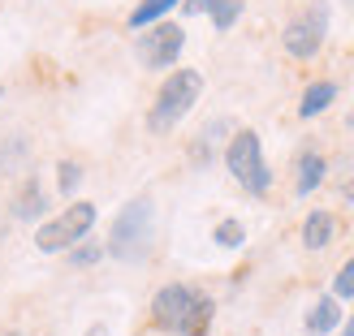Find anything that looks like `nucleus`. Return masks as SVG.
<instances>
[{
    "label": "nucleus",
    "mask_w": 354,
    "mask_h": 336,
    "mask_svg": "<svg viewBox=\"0 0 354 336\" xmlns=\"http://www.w3.org/2000/svg\"><path fill=\"white\" fill-rule=\"evenodd\" d=\"M212 319H216V302L182 280H169V285L156 289L151 297V328L169 332V336H207Z\"/></svg>",
    "instance_id": "obj_1"
},
{
    "label": "nucleus",
    "mask_w": 354,
    "mask_h": 336,
    "mask_svg": "<svg viewBox=\"0 0 354 336\" xmlns=\"http://www.w3.org/2000/svg\"><path fill=\"white\" fill-rule=\"evenodd\" d=\"M151 241H156V203L147 199V194H138V199H130L117 211L104 250H109L113 259H121V263H138V259H147Z\"/></svg>",
    "instance_id": "obj_2"
},
{
    "label": "nucleus",
    "mask_w": 354,
    "mask_h": 336,
    "mask_svg": "<svg viewBox=\"0 0 354 336\" xmlns=\"http://www.w3.org/2000/svg\"><path fill=\"white\" fill-rule=\"evenodd\" d=\"M199 99H203V74L199 69H169V78L160 82V91H156L151 108H147V130L151 134H173Z\"/></svg>",
    "instance_id": "obj_3"
},
{
    "label": "nucleus",
    "mask_w": 354,
    "mask_h": 336,
    "mask_svg": "<svg viewBox=\"0 0 354 336\" xmlns=\"http://www.w3.org/2000/svg\"><path fill=\"white\" fill-rule=\"evenodd\" d=\"M225 168L246 194H255V199H263V194L272 190V168L263 160V143H259V134L246 130V126L234 130V138L225 143Z\"/></svg>",
    "instance_id": "obj_4"
},
{
    "label": "nucleus",
    "mask_w": 354,
    "mask_h": 336,
    "mask_svg": "<svg viewBox=\"0 0 354 336\" xmlns=\"http://www.w3.org/2000/svg\"><path fill=\"white\" fill-rule=\"evenodd\" d=\"M95 203H86V199H74L65 211H57L52 220H44L39 228H35V246H39L44 255H65L69 246H78L82 237H91V228H95Z\"/></svg>",
    "instance_id": "obj_5"
},
{
    "label": "nucleus",
    "mask_w": 354,
    "mask_h": 336,
    "mask_svg": "<svg viewBox=\"0 0 354 336\" xmlns=\"http://www.w3.org/2000/svg\"><path fill=\"white\" fill-rule=\"evenodd\" d=\"M182 48H186V30L165 17V22L138 30L134 57H138V65H143V69H151V74H169V69L177 65V57H182Z\"/></svg>",
    "instance_id": "obj_6"
},
{
    "label": "nucleus",
    "mask_w": 354,
    "mask_h": 336,
    "mask_svg": "<svg viewBox=\"0 0 354 336\" xmlns=\"http://www.w3.org/2000/svg\"><path fill=\"white\" fill-rule=\"evenodd\" d=\"M324 34H328V5L315 0L311 9H303L298 17H290V26L281 30V43L294 61H311L315 52L324 48Z\"/></svg>",
    "instance_id": "obj_7"
},
{
    "label": "nucleus",
    "mask_w": 354,
    "mask_h": 336,
    "mask_svg": "<svg viewBox=\"0 0 354 336\" xmlns=\"http://www.w3.org/2000/svg\"><path fill=\"white\" fill-rule=\"evenodd\" d=\"M298 237H303V250H328V246L337 241V216H333L328 207L307 211V220H303V228H298Z\"/></svg>",
    "instance_id": "obj_8"
},
{
    "label": "nucleus",
    "mask_w": 354,
    "mask_h": 336,
    "mask_svg": "<svg viewBox=\"0 0 354 336\" xmlns=\"http://www.w3.org/2000/svg\"><path fill=\"white\" fill-rule=\"evenodd\" d=\"M342 319H346V310H342V297L324 293V297H315V302H311V310H307L303 328H307V336H333V332L342 328Z\"/></svg>",
    "instance_id": "obj_9"
},
{
    "label": "nucleus",
    "mask_w": 354,
    "mask_h": 336,
    "mask_svg": "<svg viewBox=\"0 0 354 336\" xmlns=\"http://www.w3.org/2000/svg\"><path fill=\"white\" fill-rule=\"evenodd\" d=\"M324 177H328V160H324L320 151L307 147L294 160V194H298V199H307V194H315V190L324 186Z\"/></svg>",
    "instance_id": "obj_10"
},
{
    "label": "nucleus",
    "mask_w": 354,
    "mask_h": 336,
    "mask_svg": "<svg viewBox=\"0 0 354 336\" xmlns=\"http://www.w3.org/2000/svg\"><path fill=\"white\" fill-rule=\"evenodd\" d=\"M48 211V194H44V181L35 172H26L17 181V194H13V216L17 220H44Z\"/></svg>",
    "instance_id": "obj_11"
},
{
    "label": "nucleus",
    "mask_w": 354,
    "mask_h": 336,
    "mask_svg": "<svg viewBox=\"0 0 354 336\" xmlns=\"http://www.w3.org/2000/svg\"><path fill=\"white\" fill-rule=\"evenodd\" d=\"M342 95V86L333 82V78H320V82H311L307 91H303V99H298V117L303 121H311V117H320V112H328L333 108V99Z\"/></svg>",
    "instance_id": "obj_12"
},
{
    "label": "nucleus",
    "mask_w": 354,
    "mask_h": 336,
    "mask_svg": "<svg viewBox=\"0 0 354 336\" xmlns=\"http://www.w3.org/2000/svg\"><path fill=\"white\" fill-rule=\"evenodd\" d=\"M177 5H182V0H138L134 13L126 17V26H130V30H147V26H156V22H165L169 9H177Z\"/></svg>",
    "instance_id": "obj_13"
},
{
    "label": "nucleus",
    "mask_w": 354,
    "mask_h": 336,
    "mask_svg": "<svg viewBox=\"0 0 354 336\" xmlns=\"http://www.w3.org/2000/svg\"><path fill=\"white\" fill-rule=\"evenodd\" d=\"M242 9H246V0H212L207 17H212V26H216V30L225 34V30H234V26H238Z\"/></svg>",
    "instance_id": "obj_14"
},
{
    "label": "nucleus",
    "mask_w": 354,
    "mask_h": 336,
    "mask_svg": "<svg viewBox=\"0 0 354 336\" xmlns=\"http://www.w3.org/2000/svg\"><path fill=\"white\" fill-rule=\"evenodd\" d=\"M104 255H109V250H104V241H95V237H82L78 246H69V250H65L69 268H91V263H100Z\"/></svg>",
    "instance_id": "obj_15"
},
{
    "label": "nucleus",
    "mask_w": 354,
    "mask_h": 336,
    "mask_svg": "<svg viewBox=\"0 0 354 336\" xmlns=\"http://www.w3.org/2000/svg\"><path fill=\"white\" fill-rule=\"evenodd\" d=\"M78 181H82V164H78V160H61V164H57V190L65 194V199H74Z\"/></svg>",
    "instance_id": "obj_16"
},
{
    "label": "nucleus",
    "mask_w": 354,
    "mask_h": 336,
    "mask_svg": "<svg viewBox=\"0 0 354 336\" xmlns=\"http://www.w3.org/2000/svg\"><path fill=\"white\" fill-rule=\"evenodd\" d=\"M212 237H216V246H225V250H238V246L246 241V228H242V220H221Z\"/></svg>",
    "instance_id": "obj_17"
},
{
    "label": "nucleus",
    "mask_w": 354,
    "mask_h": 336,
    "mask_svg": "<svg viewBox=\"0 0 354 336\" xmlns=\"http://www.w3.org/2000/svg\"><path fill=\"white\" fill-rule=\"evenodd\" d=\"M333 297H342V302H354V255L342 263V272L333 276Z\"/></svg>",
    "instance_id": "obj_18"
},
{
    "label": "nucleus",
    "mask_w": 354,
    "mask_h": 336,
    "mask_svg": "<svg viewBox=\"0 0 354 336\" xmlns=\"http://www.w3.org/2000/svg\"><path fill=\"white\" fill-rule=\"evenodd\" d=\"M212 9V0H182V13L186 17H199V13H207Z\"/></svg>",
    "instance_id": "obj_19"
},
{
    "label": "nucleus",
    "mask_w": 354,
    "mask_h": 336,
    "mask_svg": "<svg viewBox=\"0 0 354 336\" xmlns=\"http://www.w3.org/2000/svg\"><path fill=\"white\" fill-rule=\"evenodd\" d=\"M342 199H346V203H354V177H350V181L342 186Z\"/></svg>",
    "instance_id": "obj_20"
},
{
    "label": "nucleus",
    "mask_w": 354,
    "mask_h": 336,
    "mask_svg": "<svg viewBox=\"0 0 354 336\" xmlns=\"http://www.w3.org/2000/svg\"><path fill=\"white\" fill-rule=\"evenodd\" d=\"M342 336H354V315H350V319H342V328H337Z\"/></svg>",
    "instance_id": "obj_21"
},
{
    "label": "nucleus",
    "mask_w": 354,
    "mask_h": 336,
    "mask_svg": "<svg viewBox=\"0 0 354 336\" xmlns=\"http://www.w3.org/2000/svg\"><path fill=\"white\" fill-rule=\"evenodd\" d=\"M86 336H109V328H104V324H95V328L86 332Z\"/></svg>",
    "instance_id": "obj_22"
},
{
    "label": "nucleus",
    "mask_w": 354,
    "mask_h": 336,
    "mask_svg": "<svg viewBox=\"0 0 354 336\" xmlns=\"http://www.w3.org/2000/svg\"><path fill=\"white\" fill-rule=\"evenodd\" d=\"M5 336H22V332H5Z\"/></svg>",
    "instance_id": "obj_23"
},
{
    "label": "nucleus",
    "mask_w": 354,
    "mask_h": 336,
    "mask_svg": "<svg viewBox=\"0 0 354 336\" xmlns=\"http://www.w3.org/2000/svg\"><path fill=\"white\" fill-rule=\"evenodd\" d=\"M350 126H354V112H350Z\"/></svg>",
    "instance_id": "obj_24"
}]
</instances>
